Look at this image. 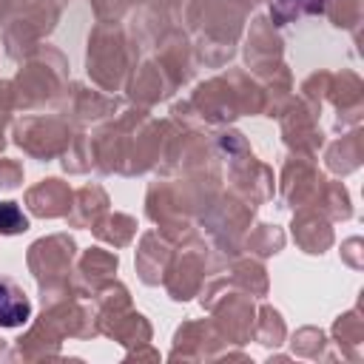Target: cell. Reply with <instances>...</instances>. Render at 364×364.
Here are the masks:
<instances>
[{"label":"cell","mask_w":364,"mask_h":364,"mask_svg":"<svg viewBox=\"0 0 364 364\" xmlns=\"http://www.w3.org/2000/svg\"><path fill=\"white\" fill-rule=\"evenodd\" d=\"M31 316V304L11 282L0 279V327H20Z\"/></svg>","instance_id":"obj_1"},{"label":"cell","mask_w":364,"mask_h":364,"mask_svg":"<svg viewBox=\"0 0 364 364\" xmlns=\"http://www.w3.org/2000/svg\"><path fill=\"white\" fill-rule=\"evenodd\" d=\"M26 228V216L17 210V205L11 202H3L0 205V230L3 233H17Z\"/></svg>","instance_id":"obj_2"}]
</instances>
